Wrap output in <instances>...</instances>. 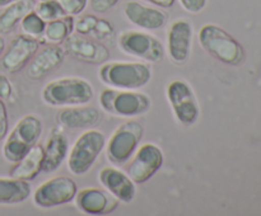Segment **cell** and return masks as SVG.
Wrapping results in <instances>:
<instances>
[{
	"instance_id": "obj_27",
	"label": "cell",
	"mask_w": 261,
	"mask_h": 216,
	"mask_svg": "<svg viewBox=\"0 0 261 216\" xmlns=\"http://www.w3.org/2000/svg\"><path fill=\"white\" fill-rule=\"evenodd\" d=\"M97 20H98V18L94 14H84L76 22H74V29L79 35H89V33L93 32Z\"/></svg>"
},
{
	"instance_id": "obj_34",
	"label": "cell",
	"mask_w": 261,
	"mask_h": 216,
	"mask_svg": "<svg viewBox=\"0 0 261 216\" xmlns=\"http://www.w3.org/2000/svg\"><path fill=\"white\" fill-rule=\"evenodd\" d=\"M145 2L150 3V4L155 5V7H160V8H171L173 7L176 0H145Z\"/></svg>"
},
{
	"instance_id": "obj_1",
	"label": "cell",
	"mask_w": 261,
	"mask_h": 216,
	"mask_svg": "<svg viewBox=\"0 0 261 216\" xmlns=\"http://www.w3.org/2000/svg\"><path fill=\"white\" fill-rule=\"evenodd\" d=\"M42 101L53 107H70L88 104L93 99L94 90L88 80L79 76H63L43 86Z\"/></svg>"
},
{
	"instance_id": "obj_10",
	"label": "cell",
	"mask_w": 261,
	"mask_h": 216,
	"mask_svg": "<svg viewBox=\"0 0 261 216\" xmlns=\"http://www.w3.org/2000/svg\"><path fill=\"white\" fill-rule=\"evenodd\" d=\"M78 187L71 178L58 175L50 178L37 187L33 193V202L41 208H53L71 202L75 198Z\"/></svg>"
},
{
	"instance_id": "obj_5",
	"label": "cell",
	"mask_w": 261,
	"mask_h": 216,
	"mask_svg": "<svg viewBox=\"0 0 261 216\" xmlns=\"http://www.w3.org/2000/svg\"><path fill=\"white\" fill-rule=\"evenodd\" d=\"M99 104L107 113L126 118L142 116L152 107L150 98L143 91L115 88L101 91Z\"/></svg>"
},
{
	"instance_id": "obj_37",
	"label": "cell",
	"mask_w": 261,
	"mask_h": 216,
	"mask_svg": "<svg viewBox=\"0 0 261 216\" xmlns=\"http://www.w3.org/2000/svg\"><path fill=\"white\" fill-rule=\"evenodd\" d=\"M38 2H42V0H38Z\"/></svg>"
},
{
	"instance_id": "obj_12",
	"label": "cell",
	"mask_w": 261,
	"mask_h": 216,
	"mask_svg": "<svg viewBox=\"0 0 261 216\" xmlns=\"http://www.w3.org/2000/svg\"><path fill=\"white\" fill-rule=\"evenodd\" d=\"M40 48V41L37 38L25 35H18L10 41L2 55L0 65L3 70L9 74L18 73L28 65L31 58Z\"/></svg>"
},
{
	"instance_id": "obj_9",
	"label": "cell",
	"mask_w": 261,
	"mask_h": 216,
	"mask_svg": "<svg viewBox=\"0 0 261 216\" xmlns=\"http://www.w3.org/2000/svg\"><path fill=\"white\" fill-rule=\"evenodd\" d=\"M120 50L126 55L142 58L150 64H158L165 57V46L154 35L143 30H124L120 33Z\"/></svg>"
},
{
	"instance_id": "obj_24",
	"label": "cell",
	"mask_w": 261,
	"mask_h": 216,
	"mask_svg": "<svg viewBox=\"0 0 261 216\" xmlns=\"http://www.w3.org/2000/svg\"><path fill=\"white\" fill-rule=\"evenodd\" d=\"M74 18L73 15H64L58 19L50 20L46 23L43 37L50 43H61L73 33Z\"/></svg>"
},
{
	"instance_id": "obj_18",
	"label": "cell",
	"mask_w": 261,
	"mask_h": 216,
	"mask_svg": "<svg viewBox=\"0 0 261 216\" xmlns=\"http://www.w3.org/2000/svg\"><path fill=\"white\" fill-rule=\"evenodd\" d=\"M98 178L105 190L109 191L120 202L130 203L134 200L137 188L127 173L114 167H105L99 172Z\"/></svg>"
},
{
	"instance_id": "obj_31",
	"label": "cell",
	"mask_w": 261,
	"mask_h": 216,
	"mask_svg": "<svg viewBox=\"0 0 261 216\" xmlns=\"http://www.w3.org/2000/svg\"><path fill=\"white\" fill-rule=\"evenodd\" d=\"M119 2L120 0H89V4L94 13L103 14L111 10Z\"/></svg>"
},
{
	"instance_id": "obj_13",
	"label": "cell",
	"mask_w": 261,
	"mask_h": 216,
	"mask_svg": "<svg viewBox=\"0 0 261 216\" xmlns=\"http://www.w3.org/2000/svg\"><path fill=\"white\" fill-rule=\"evenodd\" d=\"M64 50L76 60L88 64H103L110 57V51L106 46L79 33H71L64 41Z\"/></svg>"
},
{
	"instance_id": "obj_3",
	"label": "cell",
	"mask_w": 261,
	"mask_h": 216,
	"mask_svg": "<svg viewBox=\"0 0 261 216\" xmlns=\"http://www.w3.org/2000/svg\"><path fill=\"white\" fill-rule=\"evenodd\" d=\"M198 37L201 47L216 60L233 66L244 63L245 50L242 45L218 24H204Z\"/></svg>"
},
{
	"instance_id": "obj_29",
	"label": "cell",
	"mask_w": 261,
	"mask_h": 216,
	"mask_svg": "<svg viewBox=\"0 0 261 216\" xmlns=\"http://www.w3.org/2000/svg\"><path fill=\"white\" fill-rule=\"evenodd\" d=\"M114 25L106 19H102V18H98L96 25H94L93 29V36L98 40H107V38H111L114 36Z\"/></svg>"
},
{
	"instance_id": "obj_16",
	"label": "cell",
	"mask_w": 261,
	"mask_h": 216,
	"mask_svg": "<svg viewBox=\"0 0 261 216\" xmlns=\"http://www.w3.org/2000/svg\"><path fill=\"white\" fill-rule=\"evenodd\" d=\"M124 14L130 23L145 30L161 29L168 19L167 13L158 8L149 7L139 2H127L124 5Z\"/></svg>"
},
{
	"instance_id": "obj_8",
	"label": "cell",
	"mask_w": 261,
	"mask_h": 216,
	"mask_svg": "<svg viewBox=\"0 0 261 216\" xmlns=\"http://www.w3.org/2000/svg\"><path fill=\"white\" fill-rule=\"evenodd\" d=\"M168 103L176 119L184 126H193L200 116V106L190 84L181 79L172 80L166 89Z\"/></svg>"
},
{
	"instance_id": "obj_20",
	"label": "cell",
	"mask_w": 261,
	"mask_h": 216,
	"mask_svg": "<svg viewBox=\"0 0 261 216\" xmlns=\"http://www.w3.org/2000/svg\"><path fill=\"white\" fill-rule=\"evenodd\" d=\"M43 163V146L36 144L30 149V151L20 160L14 163L10 169L9 175L13 178L23 180H33L41 172H42Z\"/></svg>"
},
{
	"instance_id": "obj_11",
	"label": "cell",
	"mask_w": 261,
	"mask_h": 216,
	"mask_svg": "<svg viewBox=\"0 0 261 216\" xmlns=\"http://www.w3.org/2000/svg\"><path fill=\"white\" fill-rule=\"evenodd\" d=\"M163 160V151L158 145L152 142L140 145L132 157V162L127 167V175L135 184L148 182L162 168Z\"/></svg>"
},
{
	"instance_id": "obj_23",
	"label": "cell",
	"mask_w": 261,
	"mask_h": 216,
	"mask_svg": "<svg viewBox=\"0 0 261 216\" xmlns=\"http://www.w3.org/2000/svg\"><path fill=\"white\" fill-rule=\"evenodd\" d=\"M35 0H15L0 12V35L12 32L28 12L35 9Z\"/></svg>"
},
{
	"instance_id": "obj_35",
	"label": "cell",
	"mask_w": 261,
	"mask_h": 216,
	"mask_svg": "<svg viewBox=\"0 0 261 216\" xmlns=\"http://www.w3.org/2000/svg\"><path fill=\"white\" fill-rule=\"evenodd\" d=\"M4 50H5V40H4V37L0 35V56L3 55Z\"/></svg>"
},
{
	"instance_id": "obj_6",
	"label": "cell",
	"mask_w": 261,
	"mask_h": 216,
	"mask_svg": "<svg viewBox=\"0 0 261 216\" xmlns=\"http://www.w3.org/2000/svg\"><path fill=\"white\" fill-rule=\"evenodd\" d=\"M106 145V136L98 130L82 132L71 146L68 158V168L74 175H83L88 172Z\"/></svg>"
},
{
	"instance_id": "obj_36",
	"label": "cell",
	"mask_w": 261,
	"mask_h": 216,
	"mask_svg": "<svg viewBox=\"0 0 261 216\" xmlns=\"http://www.w3.org/2000/svg\"><path fill=\"white\" fill-rule=\"evenodd\" d=\"M15 2V0H0V8H4L7 7V5H9L10 3Z\"/></svg>"
},
{
	"instance_id": "obj_2",
	"label": "cell",
	"mask_w": 261,
	"mask_h": 216,
	"mask_svg": "<svg viewBox=\"0 0 261 216\" xmlns=\"http://www.w3.org/2000/svg\"><path fill=\"white\" fill-rule=\"evenodd\" d=\"M98 75L102 83L110 88L138 90L150 81L152 69L140 61H111L102 64Z\"/></svg>"
},
{
	"instance_id": "obj_22",
	"label": "cell",
	"mask_w": 261,
	"mask_h": 216,
	"mask_svg": "<svg viewBox=\"0 0 261 216\" xmlns=\"http://www.w3.org/2000/svg\"><path fill=\"white\" fill-rule=\"evenodd\" d=\"M32 192L28 180L0 177V205H17L30 197Z\"/></svg>"
},
{
	"instance_id": "obj_14",
	"label": "cell",
	"mask_w": 261,
	"mask_h": 216,
	"mask_svg": "<svg viewBox=\"0 0 261 216\" xmlns=\"http://www.w3.org/2000/svg\"><path fill=\"white\" fill-rule=\"evenodd\" d=\"M75 202L79 210L87 215H107L116 210L120 201L109 191L87 187L76 192Z\"/></svg>"
},
{
	"instance_id": "obj_4",
	"label": "cell",
	"mask_w": 261,
	"mask_h": 216,
	"mask_svg": "<svg viewBox=\"0 0 261 216\" xmlns=\"http://www.w3.org/2000/svg\"><path fill=\"white\" fill-rule=\"evenodd\" d=\"M42 134V122L36 114H25L5 136L3 157L7 162L17 163L32 146L37 144Z\"/></svg>"
},
{
	"instance_id": "obj_30",
	"label": "cell",
	"mask_w": 261,
	"mask_h": 216,
	"mask_svg": "<svg viewBox=\"0 0 261 216\" xmlns=\"http://www.w3.org/2000/svg\"><path fill=\"white\" fill-rule=\"evenodd\" d=\"M206 3L208 0H180L181 7L191 14H198L203 12L206 7Z\"/></svg>"
},
{
	"instance_id": "obj_26",
	"label": "cell",
	"mask_w": 261,
	"mask_h": 216,
	"mask_svg": "<svg viewBox=\"0 0 261 216\" xmlns=\"http://www.w3.org/2000/svg\"><path fill=\"white\" fill-rule=\"evenodd\" d=\"M35 10L46 22H50V20L58 19V18L66 15L59 0H42V2H38V4H36Z\"/></svg>"
},
{
	"instance_id": "obj_33",
	"label": "cell",
	"mask_w": 261,
	"mask_h": 216,
	"mask_svg": "<svg viewBox=\"0 0 261 216\" xmlns=\"http://www.w3.org/2000/svg\"><path fill=\"white\" fill-rule=\"evenodd\" d=\"M13 96V85L10 83L9 79L4 75V74H0V98L4 101V99H10Z\"/></svg>"
},
{
	"instance_id": "obj_7",
	"label": "cell",
	"mask_w": 261,
	"mask_h": 216,
	"mask_svg": "<svg viewBox=\"0 0 261 216\" xmlns=\"http://www.w3.org/2000/svg\"><path fill=\"white\" fill-rule=\"evenodd\" d=\"M143 130L144 129L142 124L135 119L119 125L112 132L107 144L106 154L110 162L116 165H122L129 162L139 146Z\"/></svg>"
},
{
	"instance_id": "obj_28",
	"label": "cell",
	"mask_w": 261,
	"mask_h": 216,
	"mask_svg": "<svg viewBox=\"0 0 261 216\" xmlns=\"http://www.w3.org/2000/svg\"><path fill=\"white\" fill-rule=\"evenodd\" d=\"M66 15H79L88 5V0H59Z\"/></svg>"
},
{
	"instance_id": "obj_25",
	"label": "cell",
	"mask_w": 261,
	"mask_h": 216,
	"mask_svg": "<svg viewBox=\"0 0 261 216\" xmlns=\"http://www.w3.org/2000/svg\"><path fill=\"white\" fill-rule=\"evenodd\" d=\"M46 20H43L40 15L36 13V10H31L20 20V29L22 33L25 36H30L33 38H41L45 33Z\"/></svg>"
},
{
	"instance_id": "obj_21",
	"label": "cell",
	"mask_w": 261,
	"mask_h": 216,
	"mask_svg": "<svg viewBox=\"0 0 261 216\" xmlns=\"http://www.w3.org/2000/svg\"><path fill=\"white\" fill-rule=\"evenodd\" d=\"M66 154H68V140L65 135L54 130L50 139L46 142V146L43 147L42 172L51 173L58 169L63 164Z\"/></svg>"
},
{
	"instance_id": "obj_19",
	"label": "cell",
	"mask_w": 261,
	"mask_h": 216,
	"mask_svg": "<svg viewBox=\"0 0 261 216\" xmlns=\"http://www.w3.org/2000/svg\"><path fill=\"white\" fill-rule=\"evenodd\" d=\"M56 121L69 130L89 129L99 121V112L87 104L65 107L56 113Z\"/></svg>"
},
{
	"instance_id": "obj_15",
	"label": "cell",
	"mask_w": 261,
	"mask_h": 216,
	"mask_svg": "<svg viewBox=\"0 0 261 216\" xmlns=\"http://www.w3.org/2000/svg\"><path fill=\"white\" fill-rule=\"evenodd\" d=\"M193 45V25L186 19H177L171 24L167 35V48L170 58L182 65L190 57Z\"/></svg>"
},
{
	"instance_id": "obj_17",
	"label": "cell",
	"mask_w": 261,
	"mask_h": 216,
	"mask_svg": "<svg viewBox=\"0 0 261 216\" xmlns=\"http://www.w3.org/2000/svg\"><path fill=\"white\" fill-rule=\"evenodd\" d=\"M65 58V50L60 47L56 43L43 46L42 48H38L31 61L28 63L27 76L32 80H38L43 76L47 75L53 70L63 64Z\"/></svg>"
},
{
	"instance_id": "obj_32",
	"label": "cell",
	"mask_w": 261,
	"mask_h": 216,
	"mask_svg": "<svg viewBox=\"0 0 261 216\" xmlns=\"http://www.w3.org/2000/svg\"><path fill=\"white\" fill-rule=\"evenodd\" d=\"M9 130V119H8V111L4 101L0 98V141L5 139Z\"/></svg>"
}]
</instances>
